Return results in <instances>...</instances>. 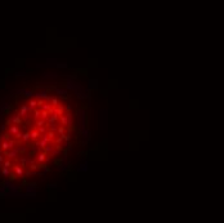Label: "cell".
Listing matches in <instances>:
<instances>
[{
	"mask_svg": "<svg viewBox=\"0 0 224 223\" xmlns=\"http://www.w3.org/2000/svg\"><path fill=\"white\" fill-rule=\"evenodd\" d=\"M31 139H34V141H37V138L40 137V132L37 130V129H35V130H32L31 132Z\"/></svg>",
	"mask_w": 224,
	"mask_h": 223,
	"instance_id": "8992f818",
	"label": "cell"
},
{
	"mask_svg": "<svg viewBox=\"0 0 224 223\" xmlns=\"http://www.w3.org/2000/svg\"><path fill=\"white\" fill-rule=\"evenodd\" d=\"M37 130L40 132V134H44V133H46V130H48V127H46V125H43V127H39Z\"/></svg>",
	"mask_w": 224,
	"mask_h": 223,
	"instance_id": "44dd1931",
	"label": "cell"
},
{
	"mask_svg": "<svg viewBox=\"0 0 224 223\" xmlns=\"http://www.w3.org/2000/svg\"><path fill=\"white\" fill-rule=\"evenodd\" d=\"M18 132H19V129H18V127H17V125H12V127L9 128V133L13 134V136H16Z\"/></svg>",
	"mask_w": 224,
	"mask_h": 223,
	"instance_id": "9c48e42d",
	"label": "cell"
},
{
	"mask_svg": "<svg viewBox=\"0 0 224 223\" xmlns=\"http://www.w3.org/2000/svg\"><path fill=\"white\" fill-rule=\"evenodd\" d=\"M40 117H41V111L35 108V111H34V119L37 120V119H40Z\"/></svg>",
	"mask_w": 224,
	"mask_h": 223,
	"instance_id": "9a60e30c",
	"label": "cell"
},
{
	"mask_svg": "<svg viewBox=\"0 0 224 223\" xmlns=\"http://www.w3.org/2000/svg\"><path fill=\"white\" fill-rule=\"evenodd\" d=\"M31 108L28 107V106H26V105H23V106H21V108H19V112H18V115L21 116V117H23V116H26V114L30 111Z\"/></svg>",
	"mask_w": 224,
	"mask_h": 223,
	"instance_id": "7a4b0ae2",
	"label": "cell"
},
{
	"mask_svg": "<svg viewBox=\"0 0 224 223\" xmlns=\"http://www.w3.org/2000/svg\"><path fill=\"white\" fill-rule=\"evenodd\" d=\"M53 150H54L53 146H45V147H44V152H45V154H52Z\"/></svg>",
	"mask_w": 224,
	"mask_h": 223,
	"instance_id": "e0dca14e",
	"label": "cell"
},
{
	"mask_svg": "<svg viewBox=\"0 0 224 223\" xmlns=\"http://www.w3.org/2000/svg\"><path fill=\"white\" fill-rule=\"evenodd\" d=\"M44 105V101L43 99H39V101H37V106H43Z\"/></svg>",
	"mask_w": 224,
	"mask_h": 223,
	"instance_id": "f1b7e54d",
	"label": "cell"
},
{
	"mask_svg": "<svg viewBox=\"0 0 224 223\" xmlns=\"http://www.w3.org/2000/svg\"><path fill=\"white\" fill-rule=\"evenodd\" d=\"M10 146H9V142L8 141H3L1 142V150L3 151H7V150H9Z\"/></svg>",
	"mask_w": 224,
	"mask_h": 223,
	"instance_id": "8fae6325",
	"label": "cell"
},
{
	"mask_svg": "<svg viewBox=\"0 0 224 223\" xmlns=\"http://www.w3.org/2000/svg\"><path fill=\"white\" fill-rule=\"evenodd\" d=\"M28 107H30L31 110H35V108L37 107V101H35V99H31V101L28 102Z\"/></svg>",
	"mask_w": 224,
	"mask_h": 223,
	"instance_id": "4fadbf2b",
	"label": "cell"
},
{
	"mask_svg": "<svg viewBox=\"0 0 224 223\" xmlns=\"http://www.w3.org/2000/svg\"><path fill=\"white\" fill-rule=\"evenodd\" d=\"M54 142H55V145H61V143L63 142V138H62V136H59L58 138H55Z\"/></svg>",
	"mask_w": 224,
	"mask_h": 223,
	"instance_id": "cb8c5ba5",
	"label": "cell"
},
{
	"mask_svg": "<svg viewBox=\"0 0 224 223\" xmlns=\"http://www.w3.org/2000/svg\"><path fill=\"white\" fill-rule=\"evenodd\" d=\"M62 138H63V141H67V142H68V141L71 139V136H70V132H68V133L62 134Z\"/></svg>",
	"mask_w": 224,
	"mask_h": 223,
	"instance_id": "7402d4cb",
	"label": "cell"
},
{
	"mask_svg": "<svg viewBox=\"0 0 224 223\" xmlns=\"http://www.w3.org/2000/svg\"><path fill=\"white\" fill-rule=\"evenodd\" d=\"M50 105L53 106V108L54 107H58V105H59V102H58V98H55V97H50Z\"/></svg>",
	"mask_w": 224,
	"mask_h": 223,
	"instance_id": "ba28073f",
	"label": "cell"
},
{
	"mask_svg": "<svg viewBox=\"0 0 224 223\" xmlns=\"http://www.w3.org/2000/svg\"><path fill=\"white\" fill-rule=\"evenodd\" d=\"M30 138H31V134L30 133H23L22 134V141H23V142H27Z\"/></svg>",
	"mask_w": 224,
	"mask_h": 223,
	"instance_id": "d6986e66",
	"label": "cell"
},
{
	"mask_svg": "<svg viewBox=\"0 0 224 223\" xmlns=\"http://www.w3.org/2000/svg\"><path fill=\"white\" fill-rule=\"evenodd\" d=\"M9 178H10V181H14L17 177H16V174H10V175H9Z\"/></svg>",
	"mask_w": 224,
	"mask_h": 223,
	"instance_id": "f546056e",
	"label": "cell"
},
{
	"mask_svg": "<svg viewBox=\"0 0 224 223\" xmlns=\"http://www.w3.org/2000/svg\"><path fill=\"white\" fill-rule=\"evenodd\" d=\"M59 123L61 125H63V127H71L72 125V115L70 112H63L62 115L59 116Z\"/></svg>",
	"mask_w": 224,
	"mask_h": 223,
	"instance_id": "6da1fadb",
	"label": "cell"
},
{
	"mask_svg": "<svg viewBox=\"0 0 224 223\" xmlns=\"http://www.w3.org/2000/svg\"><path fill=\"white\" fill-rule=\"evenodd\" d=\"M16 150H17L18 154H25V152H26V147H17Z\"/></svg>",
	"mask_w": 224,
	"mask_h": 223,
	"instance_id": "d4e9b609",
	"label": "cell"
},
{
	"mask_svg": "<svg viewBox=\"0 0 224 223\" xmlns=\"http://www.w3.org/2000/svg\"><path fill=\"white\" fill-rule=\"evenodd\" d=\"M64 129H66V127L61 125V127H58V128H57V132H55V133L59 134V136H62V134H64Z\"/></svg>",
	"mask_w": 224,
	"mask_h": 223,
	"instance_id": "2e32d148",
	"label": "cell"
},
{
	"mask_svg": "<svg viewBox=\"0 0 224 223\" xmlns=\"http://www.w3.org/2000/svg\"><path fill=\"white\" fill-rule=\"evenodd\" d=\"M30 168H31L32 170H35V169H39V165H37V164H31Z\"/></svg>",
	"mask_w": 224,
	"mask_h": 223,
	"instance_id": "484cf974",
	"label": "cell"
},
{
	"mask_svg": "<svg viewBox=\"0 0 224 223\" xmlns=\"http://www.w3.org/2000/svg\"><path fill=\"white\" fill-rule=\"evenodd\" d=\"M13 170H14V173H16L18 177H23V174H25L23 169L21 168V166H18V165H13Z\"/></svg>",
	"mask_w": 224,
	"mask_h": 223,
	"instance_id": "3957f363",
	"label": "cell"
},
{
	"mask_svg": "<svg viewBox=\"0 0 224 223\" xmlns=\"http://www.w3.org/2000/svg\"><path fill=\"white\" fill-rule=\"evenodd\" d=\"M12 123H13V124H21V123H22V120H21V116L19 115H17V116H14V117H12Z\"/></svg>",
	"mask_w": 224,
	"mask_h": 223,
	"instance_id": "7c38bea8",
	"label": "cell"
},
{
	"mask_svg": "<svg viewBox=\"0 0 224 223\" xmlns=\"http://www.w3.org/2000/svg\"><path fill=\"white\" fill-rule=\"evenodd\" d=\"M3 154L4 155H7L9 159H14V157L18 155V152H17V150H13V151H10V152H8V151H3Z\"/></svg>",
	"mask_w": 224,
	"mask_h": 223,
	"instance_id": "277c9868",
	"label": "cell"
},
{
	"mask_svg": "<svg viewBox=\"0 0 224 223\" xmlns=\"http://www.w3.org/2000/svg\"><path fill=\"white\" fill-rule=\"evenodd\" d=\"M10 139V136L9 134H0V141H9Z\"/></svg>",
	"mask_w": 224,
	"mask_h": 223,
	"instance_id": "ffe728a7",
	"label": "cell"
},
{
	"mask_svg": "<svg viewBox=\"0 0 224 223\" xmlns=\"http://www.w3.org/2000/svg\"><path fill=\"white\" fill-rule=\"evenodd\" d=\"M3 166H5V168H10V166H12L10 160H5L4 163H3Z\"/></svg>",
	"mask_w": 224,
	"mask_h": 223,
	"instance_id": "603a6c76",
	"label": "cell"
},
{
	"mask_svg": "<svg viewBox=\"0 0 224 223\" xmlns=\"http://www.w3.org/2000/svg\"><path fill=\"white\" fill-rule=\"evenodd\" d=\"M48 138L49 141H54V137H55V132H52V130H48Z\"/></svg>",
	"mask_w": 224,
	"mask_h": 223,
	"instance_id": "ac0fdd59",
	"label": "cell"
},
{
	"mask_svg": "<svg viewBox=\"0 0 224 223\" xmlns=\"http://www.w3.org/2000/svg\"><path fill=\"white\" fill-rule=\"evenodd\" d=\"M23 93H25V96H27V97L32 96V92H30V90H23Z\"/></svg>",
	"mask_w": 224,
	"mask_h": 223,
	"instance_id": "4316f807",
	"label": "cell"
},
{
	"mask_svg": "<svg viewBox=\"0 0 224 223\" xmlns=\"http://www.w3.org/2000/svg\"><path fill=\"white\" fill-rule=\"evenodd\" d=\"M3 163H4V159H3V155L0 154V166L3 168Z\"/></svg>",
	"mask_w": 224,
	"mask_h": 223,
	"instance_id": "83f0119b",
	"label": "cell"
},
{
	"mask_svg": "<svg viewBox=\"0 0 224 223\" xmlns=\"http://www.w3.org/2000/svg\"><path fill=\"white\" fill-rule=\"evenodd\" d=\"M36 97H37V98H44L45 101H49V99H50V97L46 94V92H40V93H37Z\"/></svg>",
	"mask_w": 224,
	"mask_h": 223,
	"instance_id": "52a82bcc",
	"label": "cell"
},
{
	"mask_svg": "<svg viewBox=\"0 0 224 223\" xmlns=\"http://www.w3.org/2000/svg\"><path fill=\"white\" fill-rule=\"evenodd\" d=\"M1 173H3V175H4V177H9V175H10V170H9V168H5V166H3Z\"/></svg>",
	"mask_w": 224,
	"mask_h": 223,
	"instance_id": "5bb4252c",
	"label": "cell"
},
{
	"mask_svg": "<svg viewBox=\"0 0 224 223\" xmlns=\"http://www.w3.org/2000/svg\"><path fill=\"white\" fill-rule=\"evenodd\" d=\"M46 159V154L45 152H40V154H37V156H36V161L37 163H43V161H45Z\"/></svg>",
	"mask_w": 224,
	"mask_h": 223,
	"instance_id": "5b68a950",
	"label": "cell"
},
{
	"mask_svg": "<svg viewBox=\"0 0 224 223\" xmlns=\"http://www.w3.org/2000/svg\"><path fill=\"white\" fill-rule=\"evenodd\" d=\"M50 116V112L49 111H46V110H41V119H44V120H48V117Z\"/></svg>",
	"mask_w": 224,
	"mask_h": 223,
	"instance_id": "30bf717a",
	"label": "cell"
}]
</instances>
